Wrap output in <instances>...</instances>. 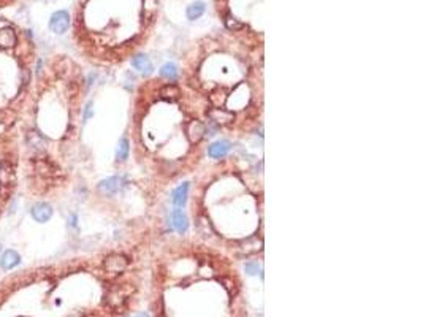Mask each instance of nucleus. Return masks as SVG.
Returning <instances> with one entry per match:
<instances>
[{
  "instance_id": "nucleus-22",
  "label": "nucleus",
  "mask_w": 423,
  "mask_h": 317,
  "mask_svg": "<svg viewBox=\"0 0 423 317\" xmlns=\"http://www.w3.org/2000/svg\"><path fill=\"white\" fill-rule=\"evenodd\" d=\"M136 317H151V316H149V314H146V313H141V314H138Z\"/></svg>"
},
{
  "instance_id": "nucleus-8",
  "label": "nucleus",
  "mask_w": 423,
  "mask_h": 317,
  "mask_svg": "<svg viewBox=\"0 0 423 317\" xmlns=\"http://www.w3.org/2000/svg\"><path fill=\"white\" fill-rule=\"evenodd\" d=\"M186 133H187V138L190 140L192 143H198V141L205 137L206 128L200 121H190L186 127Z\"/></svg>"
},
{
  "instance_id": "nucleus-7",
  "label": "nucleus",
  "mask_w": 423,
  "mask_h": 317,
  "mask_svg": "<svg viewBox=\"0 0 423 317\" xmlns=\"http://www.w3.org/2000/svg\"><path fill=\"white\" fill-rule=\"evenodd\" d=\"M32 217L35 219L37 222H48L51 217H53V208L51 205L46 202H38L34 205L32 208Z\"/></svg>"
},
{
  "instance_id": "nucleus-18",
  "label": "nucleus",
  "mask_w": 423,
  "mask_h": 317,
  "mask_svg": "<svg viewBox=\"0 0 423 317\" xmlns=\"http://www.w3.org/2000/svg\"><path fill=\"white\" fill-rule=\"evenodd\" d=\"M128 152H130V143L127 138H122L119 141L118 145V149H116V157H118V160L124 162L127 157H128Z\"/></svg>"
},
{
  "instance_id": "nucleus-4",
  "label": "nucleus",
  "mask_w": 423,
  "mask_h": 317,
  "mask_svg": "<svg viewBox=\"0 0 423 317\" xmlns=\"http://www.w3.org/2000/svg\"><path fill=\"white\" fill-rule=\"evenodd\" d=\"M103 263V268H105L108 273L111 275H122L126 273V270L128 268V257L124 255V254H118V252H114V254H108L105 258L102 260Z\"/></svg>"
},
{
  "instance_id": "nucleus-6",
  "label": "nucleus",
  "mask_w": 423,
  "mask_h": 317,
  "mask_svg": "<svg viewBox=\"0 0 423 317\" xmlns=\"http://www.w3.org/2000/svg\"><path fill=\"white\" fill-rule=\"evenodd\" d=\"M208 118H210L214 124L229 126L233 122V119H235V114L224 108H211L210 111H208Z\"/></svg>"
},
{
  "instance_id": "nucleus-16",
  "label": "nucleus",
  "mask_w": 423,
  "mask_h": 317,
  "mask_svg": "<svg viewBox=\"0 0 423 317\" xmlns=\"http://www.w3.org/2000/svg\"><path fill=\"white\" fill-rule=\"evenodd\" d=\"M205 10H206V5L203 2H193L192 5L187 6V11H186L187 19L189 21H195V19L203 16Z\"/></svg>"
},
{
  "instance_id": "nucleus-3",
  "label": "nucleus",
  "mask_w": 423,
  "mask_h": 317,
  "mask_svg": "<svg viewBox=\"0 0 423 317\" xmlns=\"http://www.w3.org/2000/svg\"><path fill=\"white\" fill-rule=\"evenodd\" d=\"M21 178V149L16 127H0V219L15 198Z\"/></svg>"
},
{
  "instance_id": "nucleus-5",
  "label": "nucleus",
  "mask_w": 423,
  "mask_h": 317,
  "mask_svg": "<svg viewBox=\"0 0 423 317\" xmlns=\"http://www.w3.org/2000/svg\"><path fill=\"white\" fill-rule=\"evenodd\" d=\"M70 27V15L67 11H56L51 15V19H49V30L53 32V34L56 35H62L65 34V32L68 30Z\"/></svg>"
},
{
  "instance_id": "nucleus-13",
  "label": "nucleus",
  "mask_w": 423,
  "mask_h": 317,
  "mask_svg": "<svg viewBox=\"0 0 423 317\" xmlns=\"http://www.w3.org/2000/svg\"><path fill=\"white\" fill-rule=\"evenodd\" d=\"M99 189L100 192L106 193V195H111V193H116L121 189V178L118 176H113V178H108L105 181H102L99 184Z\"/></svg>"
},
{
  "instance_id": "nucleus-12",
  "label": "nucleus",
  "mask_w": 423,
  "mask_h": 317,
  "mask_svg": "<svg viewBox=\"0 0 423 317\" xmlns=\"http://www.w3.org/2000/svg\"><path fill=\"white\" fill-rule=\"evenodd\" d=\"M229 151H230V143L227 140H220L210 146L208 154H210L212 159H222L229 154Z\"/></svg>"
},
{
  "instance_id": "nucleus-21",
  "label": "nucleus",
  "mask_w": 423,
  "mask_h": 317,
  "mask_svg": "<svg viewBox=\"0 0 423 317\" xmlns=\"http://www.w3.org/2000/svg\"><path fill=\"white\" fill-rule=\"evenodd\" d=\"M244 268H246V273H249V275H258L260 265L255 263V262H247Z\"/></svg>"
},
{
  "instance_id": "nucleus-10",
  "label": "nucleus",
  "mask_w": 423,
  "mask_h": 317,
  "mask_svg": "<svg viewBox=\"0 0 423 317\" xmlns=\"http://www.w3.org/2000/svg\"><path fill=\"white\" fill-rule=\"evenodd\" d=\"M171 225L173 229L178 232V233H186L187 229H189V221H187V216L182 212L181 210H173L171 211Z\"/></svg>"
},
{
  "instance_id": "nucleus-9",
  "label": "nucleus",
  "mask_w": 423,
  "mask_h": 317,
  "mask_svg": "<svg viewBox=\"0 0 423 317\" xmlns=\"http://www.w3.org/2000/svg\"><path fill=\"white\" fill-rule=\"evenodd\" d=\"M19 262H21V257H19L18 252L13 251V249L5 251L3 254L0 255V268H2L3 271L13 270L15 267H18Z\"/></svg>"
},
{
  "instance_id": "nucleus-19",
  "label": "nucleus",
  "mask_w": 423,
  "mask_h": 317,
  "mask_svg": "<svg viewBox=\"0 0 423 317\" xmlns=\"http://www.w3.org/2000/svg\"><path fill=\"white\" fill-rule=\"evenodd\" d=\"M160 75L164 76V78L174 80V78L178 76V67L174 65V63L168 62V63H165V65L160 68Z\"/></svg>"
},
{
  "instance_id": "nucleus-14",
  "label": "nucleus",
  "mask_w": 423,
  "mask_h": 317,
  "mask_svg": "<svg viewBox=\"0 0 423 317\" xmlns=\"http://www.w3.org/2000/svg\"><path fill=\"white\" fill-rule=\"evenodd\" d=\"M187 193H189V183L181 184L178 189H174L171 193V202L176 206H184L187 202Z\"/></svg>"
},
{
  "instance_id": "nucleus-1",
  "label": "nucleus",
  "mask_w": 423,
  "mask_h": 317,
  "mask_svg": "<svg viewBox=\"0 0 423 317\" xmlns=\"http://www.w3.org/2000/svg\"><path fill=\"white\" fill-rule=\"evenodd\" d=\"M106 277L75 263L19 270L0 281V317H121L136 286Z\"/></svg>"
},
{
  "instance_id": "nucleus-15",
  "label": "nucleus",
  "mask_w": 423,
  "mask_h": 317,
  "mask_svg": "<svg viewBox=\"0 0 423 317\" xmlns=\"http://www.w3.org/2000/svg\"><path fill=\"white\" fill-rule=\"evenodd\" d=\"M260 249H262V241H260L258 238H251L247 239V241L241 243V246H239V252L241 254H255V252H258Z\"/></svg>"
},
{
  "instance_id": "nucleus-17",
  "label": "nucleus",
  "mask_w": 423,
  "mask_h": 317,
  "mask_svg": "<svg viewBox=\"0 0 423 317\" xmlns=\"http://www.w3.org/2000/svg\"><path fill=\"white\" fill-rule=\"evenodd\" d=\"M179 95H181V90L178 86H174V84H165V86L160 89V97L165 100H176Z\"/></svg>"
},
{
  "instance_id": "nucleus-11",
  "label": "nucleus",
  "mask_w": 423,
  "mask_h": 317,
  "mask_svg": "<svg viewBox=\"0 0 423 317\" xmlns=\"http://www.w3.org/2000/svg\"><path fill=\"white\" fill-rule=\"evenodd\" d=\"M132 67L136 70V72H140L141 75H151L152 70H154L151 61H149V57H146L145 54L135 56L132 59Z\"/></svg>"
},
{
  "instance_id": "nucleus-2",
  "label": "nucleus",
  "mask_w": 423,
  "mask_h": 317,
  "mask_svg": "<svg viewBox=\"0 0 423 317\" xmlns=\"http://www.w3.org/2000/svg\"><path fill=\"white\" fill-rule=\"evenodd\" d=\"M30 30L0 18V127H16L35 78Z\"/></svg>"
},
{
  "instance_id": "nucleus-20",
  "label": "nucleus",
  "mask_w": 423,
  "mask_h": 317,
  "mask_svg": "<svg viewBox=\"0 0 423 317\" xmlns=\"http://www.w3.org/2000/svg\"><path fill=\"white\" fill-rule=\"evenodd\" d=\"M225 25H227V29L233 30V32H238V30L244 29V24L239 21V19H236L233 15H227L225 16Z\"/></svg>"
}]
</instances>
